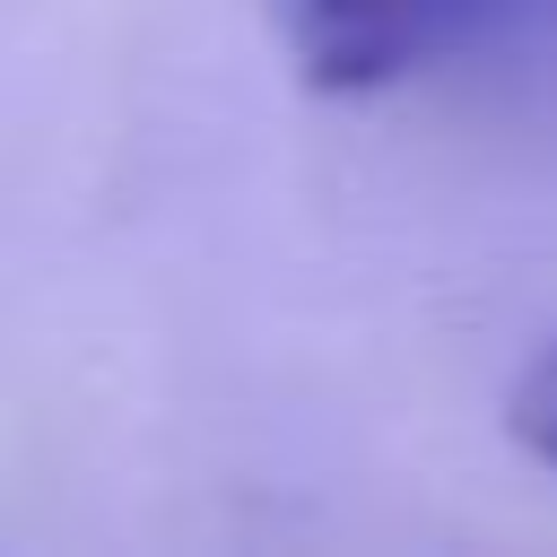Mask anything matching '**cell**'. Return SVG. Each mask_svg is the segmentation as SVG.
<instances>
[{"label": "cell", "mask_w": 557, "mask_h": 557, "mask_svg": "<svg viewBox=\"0 0 557 557\" xmlns=\"http://www.w3.org/2000/svg\"><path fill=\"white\" fill-rule=\"evenodd\" d=\"M278 52L322 96H383L496 44L522 0H261Z\"/></svg>", "instance_id": "obj_1"}, {"label": "cell", "mask_w": 557, "mask_h": 557, "mask_svg": "<svg viewBox=\"0 0 557 557\" xmlns=\"http://www.w3.org/2000/svg\"><path fill=\"white\" fill-rule=\"evenodd\" d=\"M505 426H513V444H522L531 461H548V470H557V339H548V348H540V366L513 383Z\"/></svg>", "instance_id": "obj_2"}]
</instances>
